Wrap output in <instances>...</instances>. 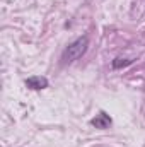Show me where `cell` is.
Returning <instances> with one entry per match:
<instances>
[{
	"label": "cell",
	"instance_id": "1",
	"mask_svg": "<svg viewBox=\"0 0 145 147\" xmlns=\"http://www.w3.org/2000/svg\"><path fill=\"white\" fill-rule=\"evenodd\" d=\"M87 46H89V38L87 36L77 38L75 41H72V43L65 48V51H63V55H62V60H63L65 63H70V62L79 60V58L87 51Z\"/></svg>",
	"mask_w": 145,
	"mask_h": 147
},
{
	"label": "cell",
	"instance_id": "2",
	"mask_svg": "<svg viewBox=\"0 0 145 147\" xmlns=\"http://www.w3.org/2000/svg\"><path fill=\"white\" fill-rule=\"evenodd\" d=\"M26 86H28L29 89H34V91L46 89V87H48V79H46V77H41V75H34V77L26 79Z\"/></svg>",
	"mask_w": 145,
	"mask_h": 147
},
{
	"label": "cell",
	"instance_id": "3",
	"mask_svg": "<svg viewBox=\"0 0 145 147\" xmlns=\"http://www.w3.org/2000/svg\"><path fill=\"white\" fill-rule=\"evenodd\" d=\"M91 125H94L96 128L104 130V128H108L109 125H111V118H109V115H106L104 111H101L99 115H96V118L91 120Z\"/></svg>",
	"mask_w": 145,
	"mask_h": 147
},
{
	"label": "cell",
	"instance_id": "4",
	"mask_svg": "<svg viewBox=\"0 0 145 147\" xmlns=\"http://www.w3.org/2000/svg\"><path fill=\"white\" fill-rule=\"evenodd\" d=\"M133 63V58H121V57H118V58H114L113 60V69H121V67H128V65H132Z\"/></svg>",
	"mask_w": 145,
	"mask_h": 147
}]
</instances>
